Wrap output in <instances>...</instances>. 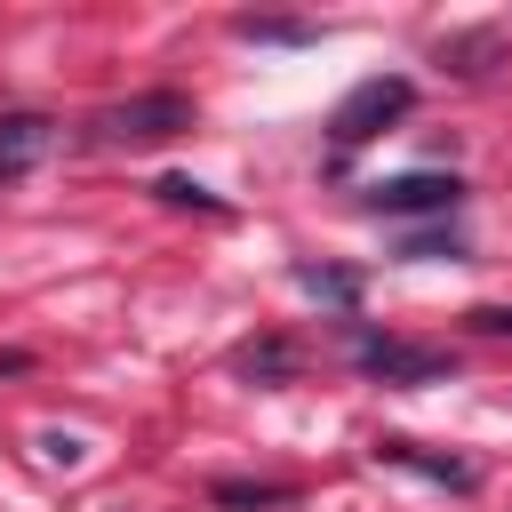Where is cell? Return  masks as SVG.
<instances>
[{
  "instance_id": "6da1fadb",
  "label": "cell",
  "mask_w": 512,
  "mask_h": 512,
  "mask_svg": "<svg viewBox=\"0 0 512 512\" xmlns=\"http://www.w3.org/2000/svg\"><path fill=\"white\" fill-rule=\"evenodd\" d=\"M88 128H96L104 152H144V144L184 136V128H192V104H184L176 88H144V96H128V104H104Z\"/></svg>"
},
{
  "instance_id": "7a4b0ae2",
  "label": "cell",
  "mask_w": 512,
  "mask_h": 512,
  "mask_svg": "<svg viewBox=\"0 0 512 512\" xmlns=\"http://www.w3.org/2000/svg\"><path fill=\"white\" fill-rule=\"evenodd\" d=\"M408 104H416V88H408L400 72H392V80H360V88L336 104V144H344V152H352V144H368V136H376L384 120H400Z\"/></svg>"
},
{
  "instance_id": "3957f363",
  "label": "cell",
  "mask_w": 512,
  "mask_h": 512,
  "mask_svg": "<svg viewBox=\"0 0 512 512\" xmlns=\"http://www.w3.org/2000/svg\"><path fill=\"white\" fill-rule=\"evenodd\" d=\"M360 368L384 376V384H440V376H448V352L400 344V336H360Z\"/></svg>"
},
{
  "instance_id": "277c9868",
  "label": "cell",
  "mask_w": 512,
  "mask_h": 512,
  "mask_svg": "<svg viewBox=\"0 0 512 512\" xmlns=\"http://www.w3.org/2000/svg\"><path fill=\"white\" fill-rule=\"evenodd\" d=\"M456 192H464L456 176H432V168H416V176H392V184H376V192H368V208H384V216H432V208H440V216H448V208H456Z\"/></svg>"
},
{
  "instance_id": "5b68a950",
  "label": "cell",
  "mask_w": 512,
  "mask_h": 512,
  "mask_svg": "<svg viewBox=\"0 0 512 512\" xmlns=\"http://www.w3.org/2000/svg\"><path fill=\"white\" fill-rule=\"evenodd\" d=\"M40 152H48V120L40 112H8L0 120V176H24Z\"/></svg>"
},
{
  "instance_id": "8992f818",
  "label": "cell",
  "mask_w": 512,
  "mask_h": 512,
  "mask_svg": "<svg viewBox=\"0 0 512 512\" xmlns=\"http://www.w3.org/2000/svg\"><path fill=\"white\" fill-rule=\"evenodd\" d=\"M384 456H392V464H416V472H432V480H448V488H472V464H448V456H416L408 440H384Z\"/></svg>"
},
{
  "instance_id": "52a82bcc",
  "label": "cell",
  "mask_w": 512,
  "mask_h": 512,
  "mask_svg": "<svg viewBox=\"0 0 512 512\" xmlns=\"http://www.w3.org/2000/svg\"><path fill=\"white\" fill-rule=\"evenodd\" d=\"M160 200H176V208H216V200H208L192 176H160Z\"/></svg>"
},
{
  "instance_id": "ba28073f",
  "label": "cell",
  "mask_w": 512,
  "mask_h": 512,
  "mask_svg": "<svg viewBox=\"0 0 512 512\" xmlns=\"http://www.w3.org/2000/svg\"><path fill=\"white\" fill-rule=\"evenodd\" d=\"M304 288H312V296H336V304H352V280H344V272H304Z\"/></svg>"
},
{
  "instance_id": "9c48e42d",
  "label": "cell",
  "mask_w": 512,
  "mask_h": 512,
  "mask_svg": "<svg viewBox=\"0 0 512 512\" xmlns=\"http://www.w3.org/2000/svg\"><path fill=\"white\" fill-rule=\"evenodd\" d=\"M224 504H272V496H288V488H216Z\"/></svg>"
},
{
  "instance_id": "30bf717a",
  "label": "cell",
  "mask_w": 512,
  "mask_h": 512,
  "mask_svg": "<svg viewBox=\"0 0 512 512\" xmlns=\"http://www.w3.org/2000/svg\"><path fill=\"white\" fill-rule=\"evenodd\" d=\"M480 328H488V336H512V304H504V312H480Z\"/></svg>"
}]
</instances>
